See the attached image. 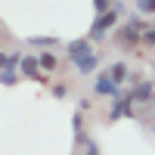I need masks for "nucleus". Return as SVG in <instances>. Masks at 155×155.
Listing matches in <instances>:
<instances>
[{
  "instance_id": "8",
  "label": "nucleus",
  "mask_w": 155,
  "mask_h": 155,
  "mask_svg": "<svg viewBox=\"0 0 155 155\" xmlns=\"http://www.w3.org/2000/svg\"><path fill=\"white\" fill-rule=\"evenodd\" d=\"M28 47H37V50H56V47H65L59 41V37H53V34H44V37H28L25 41Z\"/></svg>"
},
{
  "instance_id": "15",
  "label": "nucleus",
  "mask_w": 155,
  "mask_h": 155,
  "mask_svg": "<svg viewBox=\"0 0 155 155\" xmlns=\"http://www.w3.org/2000/svg\"><path fill=\"white\" fill-rule=\"evenodd\" d=\"M115 6V0H93V16H99V12H106Z\"/></svg>"
},
{
  "instance_id": "3",
  "label": "nucleus",
  "mask_w": 155,
  "mask_h": 155,
  "mask_svg": "<svg viewBox=\"0 0 155 155\" xmlns=\"http://www.w3.org/2000/svg\"><path fill=\"white\" fill-rule=\"evenodd\" d=\"M19 71H22V78H28V81L47 84V74H44V68H41V56H37V53H25Z\"/></svg>"
},
{
  "instance_id": "9",
  "label": "nucleus",
  "mask_w": 155,
  "mask_h": 155,
  "mask_svg": "<svg viewBox=\"0 0 155 155\" xmlns=\"http://www.w3.org/2000/svg\"><path fill=\"white\" fill-rule=\"evenodd\" d=\"M37 56H41V68H44L47 74H56V71H59V59H56L53 50H41Z\"/></svg>"
},
{
  "instance_id": "1",
  "label": "nucleus",
  "mask_w": 155,
  "mask_h": 155,
  "mask_svg": "<svg viewBox=\"0 0 155 155\" xmlns=\"http://www.w3.org/2000/svg\"><path fill=\"white\" fill-rule=\"evenodd\" d=\"M121 3H118V0H115V6L112 9H106V12H99V16H93V25H90V31H87V37H90V41H102V37H106L112 28H118V25H121Z\"/></svg>"
},
{
  "instance_id": "11",
  "label": "nucleus",
  "mask_w": 155,
  "mask_h": 155,
  "mask_svg": "<svg viewBox=\"0 0 155 155\" xmlns=\"http://www.w3.org/2000/svg\"><path fill=\"white\" fill-rule=\"evenodd\" d=\"M71 127H74V140L81 143V140H84V112H81V109L74 112V118H71Z\"/></svg>"
},
{
  "instance_id": "13",
  "label": "nucleus",
  "mask_w": 155,
  "mask_h": 155,
  "mask_svg": "<svg viewBox=\"0 0 155 155\" xmlns=\"http://www.w3.org/2000/svg\"><path fill=\"white\" fill-rule=\"evenodd\" d=\"M50 93H53L56 99H65V96L71 93V84H68V81H56L53 87H50Z\"/></svg>"
},
{
  "instance_id": "7",
  "label": "nucleus",
  "mask_w": 155,
  "mask_h": 155,
  "mask_svg": "<svg viewBox=\"0 0 155 155\" xmlns=\"http://www.w3.org/2000/svg\"><path fill=\"white\" fill-rule=\"evenodd\" d=\"M127 96H130L134 106H137V102H140V106H146V102H152V99H155V90H152V84H149V81H140L134 90H127Z\"/></svg>"
},
{
  "instance_id": "4",
  "label": "nucleus",
  "mask_w": 155,
  "mask_h": 155,
  "mask_svg": "<svg viewBox=\"0 0 155 155\" xmlns=\"http://www.w3.org/2000/svg\"><path fill=\"white\" fill-rule=\"evenodd\" d=\"M99 53L93 50V53H87V56H81V59H74L71 65H74V71L81 74V78H90V74H99Z\"/></svg>"
},
{
  "instance_id": "14",
  "label": "nucleus",
  "mask_w": 155,
  "mask_h": 155,
  "mask_svg": "<svg viewBox=\"0 0 155 155\" xmlns=\"http://www.w3.org/2000/svg\"><path fill=\"white\" fill-rule=\"evenodd\" d=\"M140 47H155V25H149V28L140 34Z\"/></svg>"
},
{
  "instance_id": "10",
  "label": "nucleus",
  "mask_w": 155,
  "mask_h": 155,
  "mask_svg": "<svg viewBox=\"0 0 155 155\" xmlns=\"http://www.w3.org/2000/svg\"><path fill=\"white\" fill-rule=\"evenodd\" d=\"M0 84H3V87H19L22 84V71H16V68H0Z\"/></svg>"
},
{
  "instance_id": "12",
  "label": "nucleus",
  "mask_w": 155,
  "mask_h": 155,
  "mask_svg": "<svg viewBox=\"0 0 155 155\" xmlns=\"http://www.w3.org/2000/svg\"><path fill=\"white\" fill-rule=\"evenodd\" d=\"M134 9L140 16H155V0H134Z\"/></svg>"
},
{
  "instance_id": "2",
  "label": "nucleus",
  "mask_w": 155,
  "mask_h": 155,
  "mask_svg": "<svg viewBox=\"0 0 155 155\" xmlns=\"http://www.w3.org/2000/svg\"><path fill=\"white\" fill-rule=\"evenodd\" d=\"M90 96H106V99H115V96H124V87L115 84L112 78L106 74V68H99V74H93V90Z\"/></svg>"
},
{
  "instance_id": "6",
  "label": "nucleus",
  "mask_w": 155,
  "mask_h": 155,
  "mask_svg": "<svg viewBox=\"0 0 155 155\" xmlns=\"http://www.w3.org/2000/svg\"><path fill=\"white\" fill-rule=\"evenodd\" d=\"M106 74L112 78V81L115 84H127V81H130V65H127V62L124 59H115V62H109V65H106Z\"/></svg>"
},
{
  "instance_id": "5",
  "label": "nucleus",
  "mask_w": 155,
  "mask_h": 155,
  "mask_svg": "<svg viewBox=\"0 0 155 155\" xmlns=\"http://www.w3.org/2000/svg\"><path fill=\"white\" fill-rule=\"evenodd\" d=\"M87 53H93V41H90V37H74V41L65 44V59H68V62L81 59V56H87Z\"/></svg>"
},
{
  "instance_id": "16",
  "label": "nucleus",
  "mask_w": 155,
  "mask_h": 155,
  "mask_svg": "<svg viewBox=\"0 0 155 155\" xmlns=\"http://www.w3.org/2000/svg\"><path fill=\"white\" fill-rule=\"evenodd\" d=\"M84 155H99V143H96V140H84Z\"/></svg>"
},
{
  "instance_id": "17",
  "label": "nucleus",
  "mask_w": 155,
  "mask_h": 155,
  "mask_svg": "<svg viewBox=\"0 0 155 155\" xmlns=\"http://www.w3.org/2000/svg\"><path fill=\"white\" fill-rule=\"evenodd\" d=\"M90 106H93V96H90V99H81V102H78V109H81V112H87Z\"/></svg>"
}]
</instances>
